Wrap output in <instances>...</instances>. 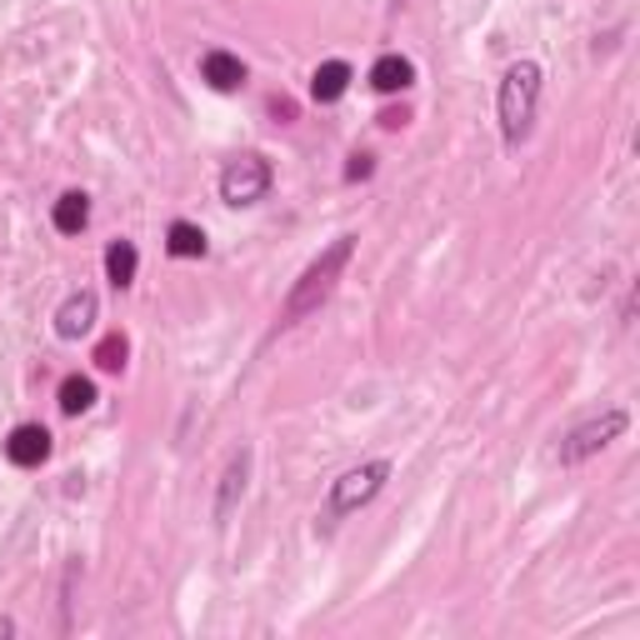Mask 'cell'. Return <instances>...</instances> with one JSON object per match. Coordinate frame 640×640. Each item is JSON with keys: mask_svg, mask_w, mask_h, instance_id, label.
Listing matches in <instances>:
<instances>
[{"mask_svg": "<svg viewBox=\"0 0 640 640\" xmlns=\"http://www.w3.org/2000/svg\"><path fill=\"white\" fill-rule=\"evenodd\" d=\"M350 256H356V236H336L311 265H305L301 281L291 285V295H285V305H281V330L285 326H301L305 315H315L321 305L330 301V295H336L340 271L350 265Z\"/></svg>", "mask_w": 640, "mask_h": 640, "instance_id": "6da1fadb", "label": "cell"}, {"mask_svg": "<svg viewBox=\"0 0 640 640\" xmlns=\"http://www.w3.org/2000/svg\"><path fill=\"white\" fill-rule=\"evenodd\" d=\"M541 86H545V70L535 66V61H510L506 76H500L496 110H500V135H506L510 151L531 135L535 106H541Z\"/></svg>", "mask_w": 640, "mask_h": 640, "instance_id": "7a4b0ae2", "label": "cell"}, {"mask_svg": "<svg viewBox=\"0 0 640 640\" xmlns=\"http://www.w3.org/2000/svg\"><path fill=\"white\" fill-rule=\"evenodd\" d=\"M391 480V460H366V466H350L340 480H330V496H326V516L321 521L336 525L340 516H350V510L370 506V500L380 496V486Z\"/></svg>", "mask_w": 640, "mask_h": 640, "instance_id": "3957f363", "label": "cell"}, {"mask_svg": "<svg viewBox=\"0 0 640 640\" xmlns=\"http://www.w3.org/2000/svg\"><path fill=\"white\" fill-rule=\"evenodd\" d=\"M271 185H275V171L265 155H236V161L220 171V200L226 206H261L265 196H271Z\"/></svg>", "mask_w": 640, "mask_h": 640, "instance_id": "277c9868", "label": "cell"}, {"mask_svg": "<svg viewBox=\"0 0 640 640\" xmlns=\"http://www.w3.org/2000/svg\"><path fill=\"white\" fill-rule=\"evenodd\" d=\"M626 425H630L626 411H606V415H596V421L575 425V431L555 445V460H561V466H581V460L600 456L610 441H620V435H626Z\"/></svg>", "mask_w": 640, "mask_h": 640, "instance_id": "5b68a950", "label": "cell"}, {"mask_svg": "<svg viewBox=\"0 0 640 640\" xmlns=\"http://www.w3.org/2000/svg\"><path fill=\"white\" fill-rule=\"evenodd\" d=\"M96 315H100L96 291H70L66 305L55 311V336H61V340H80L90 326H96Z\"/></svg>", "mask_w": 640, "mask_h": 640, "instance_id": "8992f818", "label": "cell"}, {"mask_svg": "<svg viewBox=\"0 0 640 640\" xmlns=\"http://www.w3.org/2000/svg\"><path fill=\"white\" fill-rule=\"evenodd\" d=\"M6 460L21 470H35L51 460V431L45 425H15L11 441H6Z\"/></svg>", "mask_w": 640, "mask_h": 640, "instance_id": "52a82bcc", "label": "cell"}, {"mask_svg": "<svg viewBox=\"0 0 640 640\" xmlns=\"http://www.w3.org/2000/svg\"><path fill=\"white\" fill-rule=\"evenodd\" d=\"M200 80H206L210 90H220V96H230V90L246 86V61L230 51H206L200 55Z\"/></svg>", "mask_w": 640, "mask_h": 640, "instance_id": "ba28073f", "label": "cell"}, {"mask_svg": "<svg viewBox=\"0 0 640 640\" xmlns=\"http://www.w3.org/2000/svg\"><path fill=\"white\" fill-rule=\"evenodd\" d=\"M370 86L380 90V96H401V90L415 86V66L405 61V55H380L376 66H370Z\"/></svg>", "mask_w": 640, "mask_h": 640, "instance_id": "9c48e42d", "label": "cell"}, {"mask_svg": "<svg viewBox=\"0 0 640 640\" xmlns=\"http://www.w3.org/2000/svg\"><path fill=\"white\" fill-rule=\"evenodd\" d=\"M246 476H250V451H236L226 466V476H220V496H216V521L226 525L230 510H236V500L246 496Z\"/></svg>", "mask_w": 640, "mask_h": 640, "instance_id": "30bf717a", "label": "cell"}, {"mask_svg": "<svg viewBox=\"0 0 640 640\" xmlns=\"http://www.w3.org/2000/svg\"><path fill=\"white\" fill-rule=\"evenodd\" d=\"M51 220H55L61 236H80V230L90 226V196H86V191H66V196L55 200Z\"/></svg>", "mask_w": 640, "mask_h": 640, "instance_id": "8fae6325", "label": "cell"}, {"mask_svg": "<svg viewBox=\"0 0 640 640\" xmlns=\"http://www.w3.org/2000/svg\"><path fill=\"white\" fill-rule=\"evenodd\" d=\"M346 86H350V66H346V61H321V66H315V76H311V96L321 100V106L340 100V96H346Z\"/></svg>", "mask_w": 640, "mask_h": 640, "instance_id": "7c38bea8", "label": "cell"}, {"mask_svg": "<svg viewBox=\"0 0 640 640\" xmlns=\"http://www.w3.org/2000/svg\"><path fill=\"white\" fill-rule=\"evenodd\" d=\"M165 250H171L175 261H200V256H206V230L191 226V220H171V230H165Z\"/></svg>", "mask_w": 640, "mask_h": 640, "instance_id": "4fadbf2b", "label": "cell"}, {"mask_svg": "<svg viewBox=\"0 0 640 640\" xmlns=\"http://www.w3.org/2000/svg\"><path fill=\"white\" fill-rule=\"evenodd\" d=\"M135 271H141V250H135L131 240H110V250H106V275H110V285H116V291H126V285L135 281Z\"/></svg>", "mask_w": 640, "mask_h": 640, "instance_id": "5bb4252c", "label": "cell"}, {"mask_svg": "<svg viewBox=\"0 0 640 640\" xmlns=\"http://www.w3.org/2000/svg\"><path fill=\"white\" fill-rule=\"evenodd\" d=\"M90 405H96V380H90V376H66V380H61V411L86 415Z\"/></svg>", "mask_w": 640, "mask_h": 640, "instance_id": "9a60e30c", "label": "cell"}, {"mask_svg": "<svg viewBox=\"0 0 640 640\" xmlns=\"http://www.w3.org/2000/svg\"><path fill=\"white\" fill-rule=\"evenodd\" d=\"M126 356H131V340L120 336V330H116V336H106V340L96 346V366H100V370H126Z\"/></svg>", "mask_w": 640, "mask_h": 640, "instance_id": "2e32d148", "label": "cell"}, {"mask_svg": "<svg viewBox=\"0 0 640 640\" xmlns=\"http://www.w3.org/2000/svg\"><path fill=\"white\" fill-rule=\"evenodd\" d=\"M366 175H376V155H350V165H346V181H366Z\"/></svg>", "mask_w": 640, "mask_h": 640, "instance_id": "e0dca14e", "label": "cell"}, {"mask_svg": "<svg viewBox=\"0 0 640 640\" xmlns=\"http://www.w3.org/2000/svg\"><path fill=\"white\" fill-rule=\"evenodd\" d=\"M380 126H386V131H401V126H405V110H386V116H380Z\"/></svg>", "mask_w": 640, "mask_h": 640, "instance_id": "ac0fdd59", "label": "cell"}, {"mask_svg": "<svg viewBox=\"0 0 640 640\" xmlns=\"http://www.w3.org/2000/svg\"><path fill=\"white\" fill-rule=\"evenodd\" d=\"M0 636H15V620L11 616H0Z\"/></svg>", "mask_w": 640, "mask_h": 640, "instance_id": "d6986e66", "label": "cell"}]
</instances>
